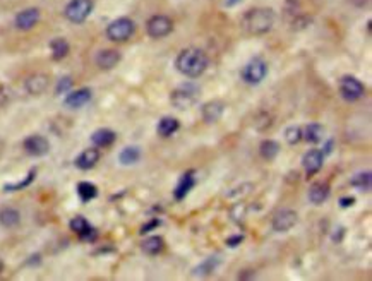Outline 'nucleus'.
<instances>
[{
	"label": "nucleus",
	"mask_w": 372,
	"mask_h": 281,
	"mask_svg": "<svg viewBox=\"0 0 372 281\" xmlns=\"http://www.w3.org/2000/svg\"><path fill=\"white\" fill-rule=\"evenodd\" d=\"M175 67L182 76L196 79V77L203 76L204 70L208 69V55L199 48H185L177 55Z\"/></svg>",
	"instance_id": "1"
},
{
	"label": "nucleus",
	"mask_w": 372,
	"mask_h": 281,
	"mask_svg": "<svg viewBox=\"0 0 372 281\" xmlns=\"http://www.w3.org/2000/svg\"><path fill=\"white\" fill-rule=\"evenodd\" d=\"M274 24V12L273 9H266V7H258V9H251L244 14L242 17V28L249 33V35L261 36L271 31Z\"/></svg>",
	"instance_id": "2"
},
{
	"label": "nucleus",
	"mask_w": 372,
	"mask_h": 281,
	"mask_svg": "<svg viewBox=\"0 0 372 281\" xmlns=\"http://www.w3.org/2000/svg\"><path fill=\"white\" fill-rule=\"evenodd\" d=\"M199 86H196L194 82H185L175 88L170 95V103L177 108V110H187V108L194 107L199 100Z\"/></svg>",
	"instance_id": "3"
},
{
	"label": "nucleus",
	"mask_w": 372,
	"mask_h": 281,
	"mask_svg": "<svg viewBox=\"0 0 372 281\" xmlns=\"http://www.w3.org/2000/svg\"><path fill=\"white\" fill-rule=\"evenodd\" d=\"M240 76H242V81H244L245 84H249V86L261 84V82L266 79V76H267V63L259 57L252 58V60H249L244 65Z\"/></svg>",
	"instance_id": "4"
},
{
	"label": "nucleus",
	"mask_w": 372,
	"mask_h": 281,
	"mask_svg": "<svg viewBox=\"0 0 372 281\" xmlns=\"http://www.w3.org/2000/svg\"><path fill=\"white\" fill-rule=\"evenodd\" d=\"M136 33V24H134L132 19L129 17H118L113 22H110L108 28H106V36L111 41H127L131 36Z\"/></svg>",
	"instance_id": "5"
},
{
	"label": "nucleus",
	"mask_w": 372,
	"mask_h": 281,
	"mask_svg": "<svg viewBox=\"0 0 372 281\" xmlns=\"http://www.w3.org/2000/svg\"><path fill=\"white\" fill-rule=\"evenodd\" d=\"M340 95L345 101L353 103L366 95V86L355 76H343L340 79Z\"/></svg>",
	"instance_id": "6"
},
{
	"label": "nucleus",
	"mask_w": 372,
	"mask_h": 281,
	"mask_svg": "<svg viewBox=\"0 0 372 281\" xmlns=\"http://www.w3.org/2000/svg\"><path fill=\"white\" fill-rule=\"evenodd\" d=\"M173 29V22L168 16H163V14H156V16L150 17L146 22V33L150 38L153 40H159L165 38L172 33Z\"/></svg>",
	"instance_id": "7"
},
{
	"label": "nucleus",
	"mask_w": 372,
	"mask_h": 281,
	"mask_svg": "<svg viewBox=\"0 0 372 281\" xmlns=\"http://www.w3.org/2000/svg\"><path fill=\"white\" fill-rule=\"evenodd\" d=\"M91 10H93V0H70L64 10V16L70 22L79 24V22H84L88 19Z\"/></svg>",
	"instance_id": "8"
},
{
	"label": "nucleus",
	"mask_w": 372,
	"mask_h": 281,
	"mask_svg": "<svg viewBox=\"0 0 372 281\" xmlns=\"http://www.w3.org/2000/svg\"><path fill=\"white\" fill-rule=\"evenodd\" d=\"M295 225H297V213L293 211V209H281V211H278L276 215H274L271 226H273V230L276 231V233H286V231L292 230Z\"/></svg>",
	"instance_id": "9"
},
{
	"label": "nucleus",
	"mask_w": 372,
	"mask_h": 281,
	"mask_svg": "<svg viewBox=\"0 0 372 281\" xmlns=\"http://www.w3.org/2000/svg\"><path fill=\"white\" fill-rule=\"evenodd\" d=\"M322 165H324V155L321 149H309L302 158V167L307 177H314L316 173H319Z\"/></svg>",
	"instance_id": "10"
},
{
	"label": "nucleus",
	"mask_w": 372,
	"mask_h": 281,
	"mask_svg": "<svg viewBox=\"0 0 372 281\" xmlns=\"http://www.w3.org/2000/svg\"><path fill=\"white\" fill-rule=\"evenodd\" d=\"M69 226H70V230H72L74 233L79 235V238L84 242H95L96 237H98V231H96L95 228L88 223V220L83 218V216H76V218H72L69 223Z\"/></svg>",
	"instance_id": "11"
},
{
	"label": "nucleus",
	"mask_w": 372,
	"mask_h": 281,
	"mask_svg": "<svg viewBox=\"0 0 372 281\" xmlns=\"http://www.w3.org/2000/svg\"><path fill=\"white\" fill-rule=\"evenodd\" d=\"M24 149L28 155L40 158V156L48 155V151H50V142H48L47 137L35 134V136H29L24 139Z\"/></svg>",
	"instance_id": "12"
},
{
	"label": "nucleus",
	"mask_w": 372,
	"mask_h": 281,
	"mask_svg": "<svg viewBox=\"0 0 372 281\" xmlns=\"http://www.w3.org/2000/svg\"><path fill=\"white\" fill-rule=\"evenodd\" d=\"M225 108H226V105L223 103L221 100H211L203 105V108H201V117H203V120L206 123H214L223 117Z\"/></svg>",
	"instance_id": "13"
},
{
	"label": "nucleus",
	"mask_w": 372,
	"mask_h": 281,
	"mask_svg": "<svg viewBox=\"0 0 372 281\" xmlns=\"http://www.w3.org/2000/svg\"><path fill=\"white\" fill-rule=\"evenodd\" d=\"M194 175H196L194 171L189 170L178 177V182H177L175 189H173V197H175V201H184L185 197L189 196V192L194 189V185H196Z\"/></svg>",
	"instance_id": "14"
},
{
	"label": "nucleus",
	"mask_w": 372,
	"mask_h": 281,
	"mask_svg": "<svg viewBox=\"0 0 372 281\" xmlns=\"http://www.w3.org/2000/svg\"><path fill=\"white\" fill-rule=\"evenodd\" d=\"M40 21V10L31 7V9H26L19 12L16 16V28L21 29V31H28V29L35 28Z\"/></svg>",
	"instance_id": "15"
},
{
	"label": "nucleus",
	"mask_w": 372,
	"mask_h": 281,
	"mask_svg": "<svg viewBox=\"0 0 372 281\" xmlns=\"http://www.w3.org/2000/svg\"><path fill=\"white\" fill-rule=\"evenodd\" d=\"M329 192H331V189H329L328 182H314L311 187H309L307 197L314 206H321L322 202L328 201Z\"/></svg>",
	"instance_id": "16"
},
{
	"label": "nucleus",
	"mask_w": 372,
	"mask_h": 281,
	"mask_svg": "<svg viewBox=\"0 0 372 281\" xmlns=\"http://www.w3.org/2000/svg\"><path fill=\"white\" fill-rule=\"evenodd\" d=\"M91 100V89L89 88H81L76 89V91L69 93L64 100V105L67 108H72V110H77V108L84 107L86 103H89Z\"/></svg>",
	"instance_id": "17"
},
{
	"label": "nucleus",
	"mask_w": 372,
	"mask_h": 281,
	"mask_svg": "<svg viewBox=\"0 0 372 281\" xmlns=\"http://www.w3.org/2000/svg\"><path fill=\"white\" fill-rule=\"evenodd\" d=\"M219 264H221V259H219V256L208 257V259H204L203 262H199V264H197L196 268L192 269V276H196V278H206V276H211L218 269Z\"/></svg>",
	"instance_id": "18"
},
{
	"label": "nucleus",
	"mask_w": 372,
	"mask_h": 281,
	"mask_svg": "<svg viewBox=\"0 0 372 281\" xmlns=\"http://www.w3.org/2000/svg\"><path fill=\"white\" fill-rule=\"evenodd\" d=\"M98 161H100V151L96 148H89V149H84V151L77 156L74 163H76V167L79 168V170H91Z\"/></svg>",
	"instance_id": "19"
},
{
	"label": "nucleus",
	"mask_w": 372,
	"mask_h": 281,
	"mask_svg": "<svg viewBox=\"0 0 372 281\" xmlns=\"http://www.w3.org/2000/svg\"><path fill=\"white\" fill-rule=\"evenodd\" d=\"M24 86L29 95L38 96L48 88V76H45V74H33V76H29L28 79H26Z\"/></svg>",
	"instance_id": "20"
},
{
	"label": "nucleus",
	"mask_w": 372,
	"mask_h": 281,
	"mask_svg": "<svg viewBox=\"0 0 372 281\" xmlns=\"http://www.w3.org/2000/svg\"><path fill=\"white\" fill-rule=\"evenodd\" d=\"M115 141H117V134L111 129H98L91 136V142L96 148H108Z\"/></svg>",
	"instance_id": "21"
},
{
	"label": "nucleus",
	"mask_w": 372,
	"mask_h": 281,
	"mask_svg": "<svg viewBox=\"0 0 372 281\" xmlns=\"http://www.w3.org/2000/svg\"><path fill=\"white\" fill-rule=\"evenodd\" d=\"M118 62H120V54H118L117 50H102L96 55V63H98L100 69L110 70V69H113Z\"/></svg>",
	"instance_id": "22"
},
{
	"label": "nucleus",
	"mask_w": 372,
	"mask_h": 281,
	"mask_svg": "<svg viewBox=\"0 0 372 281\" xmlns=\"http://www.w3.org/2000/svg\"><path fill=\"white\" fill-rule=\"evenodd\" d=\"M302 139H306L311 144H319L322 139H324V127L321 123H309L306 129L302 130Z\"/></svg>",
	"instance_id": "23"
},
{
	"label": "nucleus",
	"mask_w": 372,
	"mask_h": 281,
	"mask_svg": "<svg viewBox=\"0 0 372 281\" xmlns=\"http://www.w3.org/2000/svg\"><path fill=\"white\" fill-rule=\"evenodd\" d=\"M178 127H180V123H178L177 118L163 117L161 120L158 122V125H156V132L161 137H172L178 130Z\"/></svg>",
	"instance_id": "24"
},
{
	"label": "nucleus",
	"mask_w": 372,
	"mask_h": 281,
	"mask_svg": "<svg viewBox=\"0 0 372 281\" xmlns=\"http://www.w3.org/2000/svg\"><path fill=\"white\" fill-rule=\"evenodd\" d=\"M141 249H143V252L148 254V256H158V254H161L163 249H165V240H163L161 237H158V235L148 237L146 240L141 243Z\"/></svg>",
	"instance_id": "25"
},
{
	"label": "nucleus",
	"mask_w": 372,
	"mask_h": 281,
	"mask_svg": "<svg viewBox=\"0 0 372 281\" xmlns=\"http://www.w3.org/2000/svg\"><path fill=\"white\" fill-rule=\"evenodd\" d=\"M280 149H281L280 144L273 139H264L261 142V146H259V153H261L263 158L267 161H273L276 158V156L280 155Z\"/></svg>",
	"instance_id": "26"
},
{
	"label": "nucleus",
	"mask_w": 372,
	"mask_h": 281,
	"mask_svg": "<svg viewBox=\"0 0 372 281\" xmlns=\"http://www.w3.org/2000/svg\"><path fill=\"white\" fill-rule=\"evenodd\" d=\"M21 221V215L17 209L14 208H5L0 211V225L5 228H14L17 226Z\"/></svg>",
	"instance_id": "27"
},
{
	"label": "nucleus",
	"mask_w": 372,
	"mask_h": 281,
	"mask_svg": "<svg viewBox=\"0 0 372 281\" xmlns=\"http://www.w3.org/2000/svg\"><path fill=\"white\" fill-rule=\"evenodd\" d=\"M139 160H141V149L137 148V146H127V148L122 149L120 155H118V161H120L122 165H125V167L136 165Z\"/></svg>",
	"instance_id": "28"
},
{
	"label": "nucleus",
	"mask_w": 372,
	"mask_h": 281,
	"mask_svg": "<svg viewBox=\"0 0 372 281\" xmlns=\"http://www.w3.org/2000/svg\"><path fill=\"white\" fill-rule=\"evenodd\" d=\"M350 185L355 187V189H359V190H362V192H369L371 187H372L371 171H360V173L353 175L352 180H350Z\"/></svg>",
	"instance_id": "29"
},
{
	"label": "nucleus",
	"mask_w": 372,
	"mask_h": 281,
	"mask_svg": "<svg viewBox=\"0 0 372 281\" xmlns=\"http://www.w3.org/2000/svg\"><path fill=\"white\" fill-rule=\"evenodd\" d=\"M77 196L83 202H89L98 196V189L91 182H79L77 183Z\"/></svg>",
	"instance_id": "30"
},
{
	"label": "nucleus",
	"mask_w": 372,
	"mask_h": 281,
	"mask_svg": "<svg viewBox=\"0 0 372 281\" xmlns=\"http://www.w3.org/2000/svg\"><path fill=\"white\" fill-rule=\"evenodd\" d=\"M50 48H52V57H53V60H62V58H65L67 54H69V43H67L64 38L52 40Z\"/></svg>",
	"instance_id": "31"
},
{
	"label": "nucleus",
	"mask_w": 372,
	"mask_h": 281,
	"mask_svg": "<svg viewBox=\"0 0 372 281\" xmlns=\"http://www.w3.org/2000/svg\"><path fill=\"white\" fill-rule=\"evenodd\" d=\"M35 177H36V170H31L28 175H26L24 180L16 182V183H5V185H3V190H5V192H16V190L26 189V187H28L29 183L35 180Z\"/></svg>",
	"instance_id": "32"
},
{
	"label": "nucleus",
	"mask_w": 372,
	"mask_h": 281,
	"mask_svg": "<svg viewBox=\"0 0 372 281\" xmlns=\"http://www.w3.org/2000/svg\"><path fill=\"white\" fill-rule=\"evenodd\" d=\"M285 141L288 142L290 146H295L302 141V129L299 125H292L285 130Z\"/></svg>",
	"instance_id": "33"
},
{
	"label": "nucleus",
	"mask_w": 372,
	"mask_h": 281,
	"mask_svg": "<svg viewBox=\"0 0 372 281\" xmlns=\"http://www.w3.org/2000/svg\"><path fill=\"white\" fill-rule=\"evenodd\" d=\"M70 88H72V79H70L69 76H65V77H62V79L57 82L55 93H57V95H65V93L70 91Z\"/></svg>",
	"instance_id": "34"
},
{
	"label": "nucleus",
	"mask_w": 372,
	"mask_h": 281,
	"mask_svg": "<svg viewBox=\"0 0 372 281\" xmlns=\"http://www.w3.org/2000/svg\"><path fill=\"white\" fill-rule=\"evenodd\" d=\"M245 213H247V206L245 204H235L232 208V211H230V215H232V218L235 221H240L245 218Z\"/></svg>",
	"instance_id": "35"
},
{
	"label": "nucleus",
	"mask_w": 372,
	"mask_h": 281,
	"mask_svg": "<svg viewBox=\"0 0 372 281\" xmlns=\"http://www.w3.org/2000/svg\"><path fill=\"white\" fill-rule=\"evenodd\" d=\"M159 225H161V220H159V218H151L150 221H148L146 225H143V226H141L139 233H141V235H144V233H150V231L156 230V228H158Z\"/></svg>",
	"instance_id": "36"
},
{
	"label": "nucleus",
	"mask_w": 372,
	"mask_h": 281,
	"mask_svg": "<svg viewBox=\"0 0 372 281\" xmlns=\"http://www.w3.org/2000/svg\"><path fill=\"white\" fill-rule=\"evenodd\" d=\"M242 242H244V235H240V233L232 235V237H228V238L225 240V243L230 247V249H235V247H239Z\"/></svg>",
	"instance_id": "37"
},
{
	"label": "nucleus",
	"mask_w": 372,
	"mask_h": 281,
	"mask_svg": "<svg viewBox=\"0 0 372 281\" xmlns=\"http://www.w3.org/2000/svg\"><path fill=\"white\" fill-rule=\"evenodd\" d=\"M357 199L353 196H343L340 197V201H338V204H340V208L347 209V208H352V206H355Z\"/></svg>",
	"instance_id": "38"
},
{
	"label": "nucleus",
	"mask_w": 372,
	"mask_h": 281,
	"mask_svg": "<svg viewBox=\"0 0 372 281\" xmlns=\"http://www.w3.org/2000/svg\"><path fill=\"white\" fill-rule=\"evenodd\" d=\"M333 146H334V141H333V139H329V141L324 144V148H322V155H324V156L331 155V151H333Z\"/></svg>",
	"instance_id": "39"
},
{
	"label": "nucleus",
	"mask_w": 372,
	"mask_h": 281,
	"mask_svg": "<svg viewBox=\"0 0 372 281\" xmlns=\"http://www.w3.org/2000/svg\"><path fill=\"white\" fill-rule=\"evenodd\" d=\"M254 278H256L254 271H242L239 275V280H254Z\"/></svg>",
	"instance_id": "40"
},
{
	"label": "nucleus",
	"mask_w": 372,
	"mask_h": 281,
	"mask_svg": "<svg viewBox=\"0 0 372 281\" xmlns=\"http://www.w3.org/2000/svg\"><path fill=\"white\" fill-rule=\"evenodd\" d=\"M343 235H345V228H338L336 233H333V242H341Z\"/></svg>",
	"instance_id": "41"
},
{
	"label": "nucleus",
	"mask_w": 372,
	"mask_h": 281,
	"mask_svg": "<svg viewBox=\"0 0 372 281\" xmlns=\"http://www.w3.org/2000/svg\"><path fill=\"white\" fill-rule=\"evenodd\" d=\"M239 2H240V0H226L225 5H226V7H233L235 3H239Z\"/></svg>",
	"instance_id": "42"
},
{
	"label": "nucleus",
	"mask_w": 372,
	"mask_h": 281,
	"mask_svg": "<svg viewBox=\"0 0 372 281\" xmlns=\"http://www.w3.org/2000/svg\"><path fill=\"white\" fill-rule=\"evenodd\" d=\"M2 271H3V262L0 261V273H2Z\"/></svg>",
	"instance_id": "43"
}]
</instances>
